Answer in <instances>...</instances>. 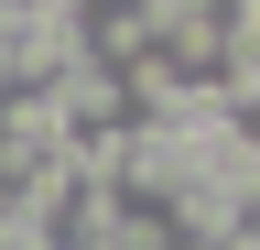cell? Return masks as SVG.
<instances>
[{
    "instance_id": "1",
    "label": "cell",
    "mask_w": 260,
    "mask_h": 250,
    "mask_svg": "<svg viewBox=\"0 0 260 250\" xmlns=\"http://www.w3.org/2000/svg\"><path fill=\"white\" fill-rule=\"evenodd\" d=\"M54 152H65L54 87H0V185H22L32 163H54Z\"/></svg>"
},
{
    "instance_id": "2",
    "label": "cell",
    "mask_w": 260,
    "mask_h": 250,
    "mask_svg": "<svg viewBox=\"0 0 260 250\" xmlns=\"http://www.w3.org/2000/svg\"><path fill=\"white\" fill-rule=\"evenodd\" d=\"M174 250H217V239H174Z\"/></svg>"
}]
</instances>
